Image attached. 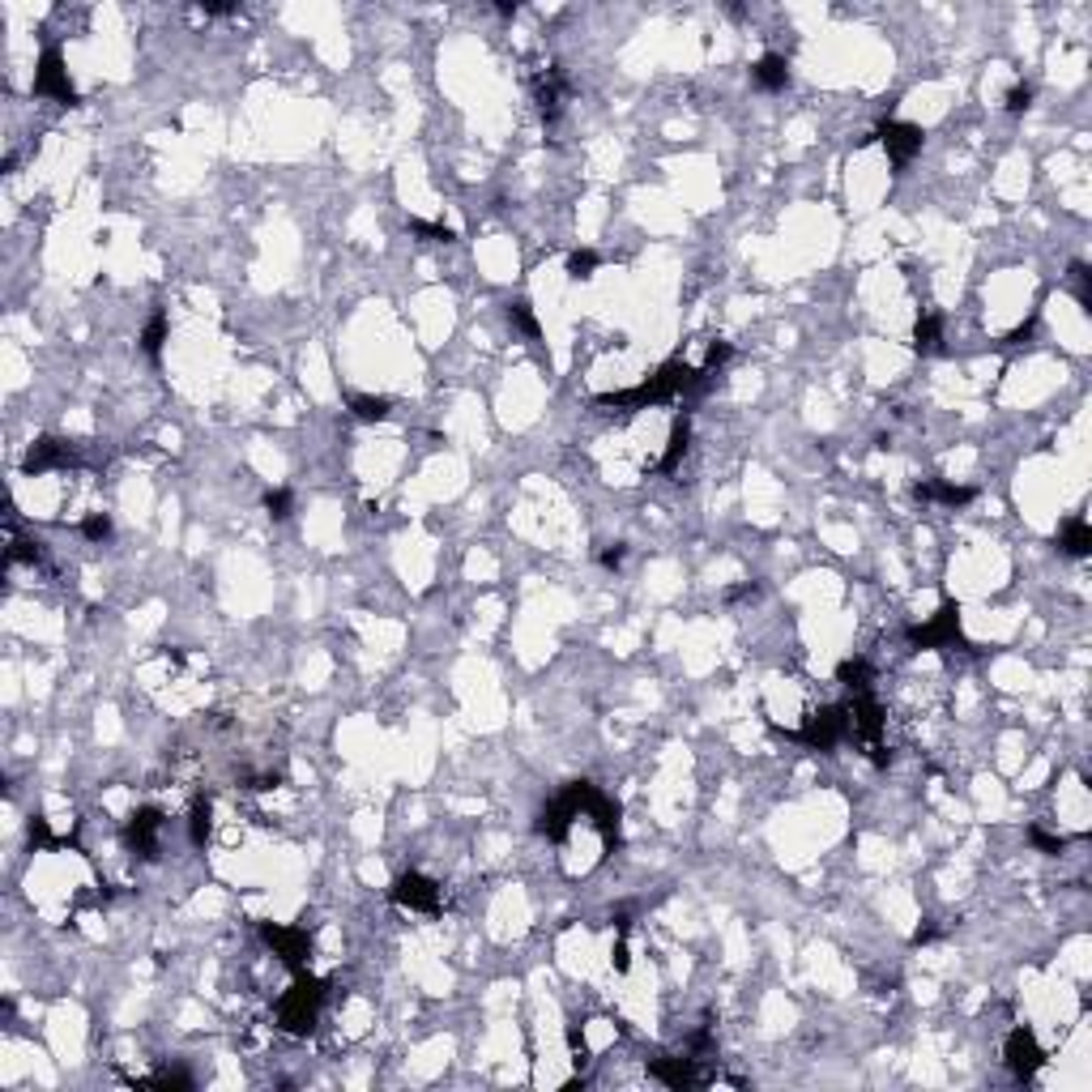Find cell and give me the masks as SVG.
Listing matches in <instances>:
<instances>
[{
	"mask_svg": "<svg viewBox=\"0 0 1092 1092\" xmlns=\"http://www.w3.org/2000/svg\"><path fill=\"white\" fill-rule=\"evenodd\" d=\"M729 355H734V350H729V342H708V355H704V363H700V367H704V371H717Z\"/></svg>",
	"mask_w": 1092,
	"mask_h": 1092,
	"instance_id": "cell-34",
	"label": "cell"
},
{
	"mask_svg": "<svg viewBox=\"0 0 1092 1092\" xmlns=\"http://www.w3.org/2000/svg\"><path fill=\"white\" fill-rule=\"evenodd\" d=\"M939 337H943V321L926 312V316H918V329H913V350L918 355H934L939 350Z\"/></svg>",
	"mask_w": 1092,
	"mask_h": 1092,
	"instance_id": "cell-19",
	"label": "cell"
},
{
	"mask_svg": "<svg viewBox=\"0 0 1092 1092\" xmlns=\"http://www.w3.org/2000/svg\"><path fill=\"white\" fill-rule=\"evenodd\" d=\"M1059 546H1062V555H1071V560H1084V555L1092 551V530H1088V521H1084V517H1071V521H1062Z\"/></svg>",
	"mask_w": 1092,
	"mask_h": 1092,
	"instance_id": "cell-16",
	"label": "cell"
},
{
	"mask_svg": "<svg viewBox=\"0 0 1092 1092\" xmlns=\"http://www.w3.org/2000/svg\"><path fill=\"white\" fill-rule=\"evenodd\" d=\"M909 640L918 649H943V645H960V606L956 602H943L934 610V619L922 623V628L909 631Z\"/></svg>",
	"mask_w": 1092,
	"mask_h": 1092,
	"instance_id": "cell-9",
	"label": "cell"
},
{
	"mask_svg": "<svg viewBox=\"0 0 1092 1092\" xmlns=\"http://www.w3.org/2000/svg\"><path fill=\"white\" fill-rule=\"evenodd\" d=\"M628 964H631V960H628V943L619 939V948H615V969H619V973H628Z\"/></svg>",
	"mask_w": 1092,
	"mask_h": 1092,
	"instance_id": "cell-37",
	"label": "cell"
},
{
	"mask_svg": "<svg viewBox=\"0 0 1092 1092\" xmlns=\"http://www.w3.org/2000/svg\"><path fill=\"white\" fill-rule=\"evenodd\" d=\"M34 95L39 99H52L60 102V107H77V90H73V81H68V68H65V56L56 52V47H47L43 56H39V68H34Z\"/></svg>",
	"mask_w": 1092,
	"mask_h": 1092,
	"instance_id": "cell-5",
	"label": "cell"
},
{
	"mask_svg": "<svg viewBox=\"0 0 1092 1092\" xmlns=\"http://www.w3.org/2000/svg\"><path fill=\"white\" fill-rule=\"evenodd\" d=\"M159 832H163V811H159V807H141V811H133V820L124 828L129 845H133L141 858H159Z\"/></svg>",
	"mask_w": 1092,
	"mask_h": 1092,
	"instance_id": "cell-11",
	"label": "cell"
},
{
	"mask_svg": "<svg viewBox=\"0 0 1092 1092\" xmlns=\"http://www.w3.org/2000/svg\"><path fill=\"white\" fill-rule=\"evenodd\" d=\"M649 1071H653V1080H662L666 1088H679V1092L704 1084V1075L695 1071V1059H653Z\"/></svg>",
	"mask_w": 1092,
	"mask_h": 1092,
	"instance_id": "cell-13",
	"label": "cell"
},
{
	"mask_svg": "<svg viewBox=\"0 0 1092 1092\" xmlns=\"http://www.w3.org/2000/svg\"><path fill=\"white\" fill-rule=\"evenodd\" d=\"M1071 286H1075L1080 303H1084V307H1092V273H1088V265H1084V261H1075V265H1071Z\"/></svg>",
	"mask_w": 1092,
	"mask_h": 1092,
	"instance_id": "cell-30",
	"label": "cell"
},
{
	"mask_svg": "<svg viewBox=\"0 0 1092 1092\" xmlns=\"http://www.w3.org/2000/svg\"><path fill=\"white\" fill-rule=\"evenodd\" d=\"M163 342H166V316L159 312V316H150V325L141 333V350H145L150 359H159V355H163Z\"/></svg>",
	"mask_w": 1092,
	"mask_h": 1092,
	"instance_id": "cell-25",
	"label": "cell"
},
{
	"mask_svg": "<svg viewBox=\"0 0 1092 1092\" xmlns=\"http://www.w3.org/2000/svg\"><path fill=\"white\" fill-rule=\"evenodd\" d=\"M209 828H214V802H209V798H197V802H193V815H188V836H193L197 849L209 841Z\"/></svg>",
	"mask_w": 1092,
	"mask_h": 1092,
	"instance_id": "cell-20",
	"label": "cell"
},
{
	"mask_svg": "<svg viewBox=\"0 0 1092 1092\" xmlns=\"http://www.w3.org/2000/svg\"><path fill=\"white\" fill-rule=\"evenodd\" d=\"M1028 841L1041 849V854H1062L1067 849V836H1050L1046 828H1028Z\"/></svg>",
	"mask_w": 1092,
	"mask_h": 1092,
	"instance_id": "cell-32",
	"label": "cell"
},
{
	"mask_svg": "<svg viewBox=\"0 0 1092 1092\" xmlns=\"http://www.w3.org/2000/svg\"><path fill=\"white\" fill-rule=\"evenodd\" d=\"M265 508H269V517H273V521H286V517H291V508H295V499H291L286 487H278V491H265Z\"/></svg>",
	"mask_w": 1092,
	"mask_h": 1092,
	"instance_id": "cell-28",
	"label": "cell"
},
{
	"mask_svg": "<svg viewBox=\"0 0 1092 1092\" xmlns=\"http://www.w3.org/2000/svg\"><path fill=\"white\" fill-rule=\"evenodd\" d=\"M687 444H692V423H687V414H679L670 423V440H666V453H662V461H658V469L674 474L679 461H683V453H687Z\"/></svg>",
	"mask_w": 1092,
	"mask_h": 1092,
	"instance_id": "cell-14",
	"label": "cell"
},
{
	"mask_svg": "<svg viewBox=\"0 0 1092 1092\" xmlns=\"http://www.w3.org/2000/svg\"><path fill=\"white\" fill-rule=\"evenodd\" d=\"M1007 1071L1016 1075V1080H1032L1041 1067H1046V1050L1037 1046V1037H1032V1028H1011V1037H1007Z\"/></svg>",
	"mask_w": 1092,
	"mask_h": 1092,
	"instance_id": "cell-10",
	"label": "cell"
},
{
	"mask_svg": "<svg viewBox=\"0 0 1092 1092\" xmlns=\"http://www.w3.org/2000/svg\"><path fill=\"white\" fill-rule=\"evenodd\" d=\"M849 734V708H841V704H824L820 713H811L807 717V726L794 729L790 738L798 743H807V747H815V751H836V743Z\"/></svg>",
	"mask_w": 1092,
	"mask_h": 1092,
	"instance_id": "cell-4",
	"label": "cell"
},
{
	"mask_svg": "<svg viewBox=\"0 0 1092 1092\" xmlns=\"http://www.w3.org/2000/svg\"><path fill=\"white\" fill-rule=\"evenodd\" d=\"M350 410H355V419H363V423H380V419H389L393 401H389V398H371V393H359V398H350Z\"/></svg>",
	"mask_w": 1092,
	"mask_h": 1092,
	"instance_id": "cell-22",
	"label": "cell"
},
{
	"mask_svg": "<svg viewBox=\"0 0 1092 1092\" xmlns=\"http://www.w3.org/2000/svg\"><path fill=\"white\" fill-rule=\"evenodd\" d=\"M508 321H512L517 329L525 333V337H542V325H538V316H533L530 299H517V303H508Z\"/></svg>",
	"mask_w": 1092,
	"mask_h": 1092,
	"instance_id": "cell-24",
	"label": "cell"
},
{
	"mask_svg": "<svg viewBox=\"0 0 1092 1092\" xmlns=\"http://www.w3.org/2000/svg\"><path fill=\"white\" fill-rule=\"evenodd\" d=\"M1003 107H1007L1011 116H1020V111H1028V107H1032V86H1028V81H1020V86H1011V90H1007V102H1003Z\"/></svg>",
	"mask_w": 1092,
	"mask_h": 1092,
	"instance_id": "cell-33",
	"label": "cell"
},
{
	"mask_svg": "<svg viewBox=\"0 0 1092 1092\" xmlns=\"http://www.w3.org/2000/svg\"><path fill=\"white\" fill-rule=\"evenodd\" d=\"M623 555H628L623 546H615V551H602V567H619V563H623Z\"/></svg>",
	"mask_w": 1092,
	"mask_h": 1092,
	"instance_id": "cell-36",
	"label": "cell"
},
{
	"mask_svg": "<svg viewBox=\"0 0 1092 1092\" xmlns=\"http://www.w3.org/2000/svg\"><path fill=\"white\" fill-rule=\"evenodd\" d=\"M410 231L423 235L427 243H453V239H457L453 227H444V222H427V218H410Z\"/></svg>",
	"mask_w": 1092,
	"mask_h": 1092,
	"instance_id": "cell-26",
	"label": "cell"
},
{
	"mask_svg": "<svg viewBox=\"0 0 1092 1092\" xmlns=\"http://www.w3.org/2000/svg\"><path fill=\"white\" fill-rule=\"evenodd\" d=\"M597 265H602V257H597L594 248H576L572 257H567V278L572 282H585V278H594Z\"/></svg>",
	"mask_w": 1092,
	"mask_h": 1092,
	"instance_id": "cell-23",
	"label": "cell"
},
{
	"mask_svg": "<svg viewBox=\"0 0 1092 1092\" xmlns=\"http://www.w3.org/2000/svg\"><path fill=\"white\" fill-rule=\"evenodd\" d=\"M751 73H756V86H764V90H786V86H790V60L777 56V52L760 56Z\"/></svg>",
	"mask_w": 1092,
	"mask_h": 1092,
	"instance_id": "cell-17",
	"label": "cell"
},
{
	"mask_svg": "<svg viewBox=\"0 0 1092 1092\" xmlns=\"http://www.w3.org/2000/svg\"><path fill=\"white\" fill-rule=\"evenodd\" d=\"M879 145L888 150V159H892L896 171H905V166L913 163V154L922 150V141L926 133L918 129V124H909V120H888V124H879Z\"/></svg>",
	"mask_w": 1092,
	"mask_h": 1092,
	"instance_id": "cell-8",
	"label": "cell"
},
{
	"mask_svg": "<svg viewBox=\"0 0 1092 1092\" xmlns=\"http://www.w3.org/2000/svg\"><path fill=\"white\" fill-rule=\"evenodd\" d=\"M1032 329H1037V321H1025L1020 329H1011L1007 337H1003V342H1011V346H1016V342H1028V337H1032Z\"/></svg>",
	"mask_w": 1092,
	"mask_h": 1092,
	"instance_id": "cell-35",
	"label": "cell"
},
{
	"mask_svg": "<svg viewBox=\"0 0 1092 1092\" xmlns=\"http://www.w3.org/2000/svg\"><path fill=\"white\" fill-rule=\"evenodd\" d=\"M751 594H756V585H738V589H726L729 602H738V597H751Z\"/></svg>",
	"mask_w": 1092,
	"mask_h": 1092,
	"instance_id": "cell-40",
	"label": "cell"
},
{
	"mask_svg": "<svg viewBox=\"0 0 1092 1092\" xmlns=\"http://www.w3.org/2000/svg\"><path fill=\"white\" fill-rule=\"evenodd\" d=\"M145 1088H180L188 1092L193 1088V1075H184V1071H163V1075H150V1080H141Z\"/></svg>",
	"mask_w": 1092,
	"mask_h": 1092,
	"instance_id": "cell-29",
	"label": "cell"
},
{
	"mask_svg": "<svg viewBox=\"0 0 1092 1092\" xmlns=\"http://www.w3.org/2000/svg\"><path fill=\"white\" fill-rule=\"evenodd\" d=\"M533 99H538V111L546 116V120H555L563 107V77L555 68H546V77H538V86H533Z\"/></svg>",
	"mask_w": 1092,
	"mask_h": 1092,
	"instance_id": "cell-18",
	"label": "cell"
},
{
	"mask_svg": "<svg viewBox=\"0 0 1092 1092\" xmlns=\"http://www.w3.org/2000/svg\"><path fill=\"white\" fill-rule=\"evenodd\" d=\"M913 496L918 499H939V504H948V508H960V504H973V487H956V483H943V478H930V483H918L913 487Z\"/></svg>",
	"mask_w": 1092,
	"mask_h": 1092,
	"instance_id": "cell-15",
	"label": "cell"
},
{
	"mask_svg": "<svg viewBox=\"0 0 1092 1092\" xmlns=\"http://www.w3.org/2000/svg\"><path fill=\"white\" fill-rule=\"evenodd\" d=\"M205 13H214V18H227V13H239L235 4H205Z\"/></svg>",
	"mask_w": 1092,
	"mask_h": 1092,
	"instance_id": "cell-39",
	"label": "cell"
},
{
	"mask_svg": "<svg viewBox=\"0 0 1092 1092\" xmlns=\"http://www.w3.org/2000/svg\"><path fill=\"white\" fill-rule=\"evenodd\" d=\"M708 380H713V371H704V367H692L683 363V359H670L662 363L649 380H640L636 389H619V393H597L594 405H615V410H645V405H658V401H674L683 398V393H700V389H708Z\"/></svg>",
	"mask_w": 1092,
	"mask_h": 1092,
	"instance_id": "cell-1",
	"label": "cell"
},
{
	"mask_svg": "<svg viewBox=\"0 0 1092 1092\" xmlns=\"http://www.w3.org/2000/svg\"><path fill=\"white\" fill-rule=\"evenodd\" d=\"M325 994H329V982H321L312 973H295V986L278 998V1028L291 1037H307L321 1020Z\"/></svg>",
	"mask_w": 1092,
	"mask_h": 1092,
	"instance_id": "cell-2",
	"label": "cell"
},
{
	"mask_svg": "<svg viewBox=\"0 0 1092 1092\" xmlns=\"http://www.w3.org/2000/svg\"><path fill=\"white\" fill-rule=\"evenodd\" d=\"M870 666L862 662V658H845V662L836 666V683H845L849 692H862V687H870Z\"/></svg>",
	"mask_w": 1092,
	"mask_h": 1092,
	"instance_id": "cell-21",
	"label": "cell"
},
{
	"mask_svg": "<svg viewBox=\"0 0 1092 1092\" xmlns=\"http://www.w3.org/2000/svg\"><path fill=\"white\" fill-rule=\"evenodd\" d=\"M389 896H393V905L410 909V913H440V905H444V892H440V884H435V879H427V875H419V870L401 875L398 884L389 888Z\"/></svg>",
	"mask_w": 1092,
	"mask_h": 1092,
	"instance_id": "cell-7",
	"label": "cell"
},
{
	"mask_svg": "<svg viewBox=\"0 0 1092 1092\" xmlns=\"http://www.w3.org/2000/svg\"><path fill=\"white\" fill-rule=\"evenodd\" d=\"M567 1046H572V1050H576V1054H581V1050H585V1032H581V1028H576V1025L567 1028Z\"/></svg>",
	"mask_w": 1092,
	"mask_h": 1092,
	"instance_id": "cell-38",
	"label": "cell"
},
{
	"mask_svg": "<svg viewBox=\"0 0 1092 1092\" xmlns=\"http://www.w3.org/2000/svg\"><path fill=\"white\" fill-rule=\"evenodd\" d=\"M81 538H90V542H107V538H111V517H107V512H90V517L81 521Z\"/></svg>",
	"mask_w": 1092,
	"mask_h": 1092,
	"instance_id": "cell-27",
	"label": "cell"
},
{
	"mask_svg": "<svg viewBox=\"0 0 1092 1092\" xmlns=\"http://www.w3.org/2000/svg\"><path fill=\"white\" fill-rule=\"evenodd\" d=\"M261 939L273 948V956L282 960L291 973H303L307 969V956H312V939L303 926H278V922H265L261 926Z\"/></svg>",
	"mask_w": 1092,
	"mask_h": 1092,
	"instance_id": "cell-6",
	"label": "cell"
},
{
	"mask_svg": "<svg viewBox=\"0 0 1092 1092\" xmlns=\"http://www.w3.org/2000/svg\"><path fill=\"white\" fill-rule=\"evenodd\" d=\"M4 563H43V551H39V542H13L9 551H4Z\"/></svg>",
	"mask_w": 1092,
	"mask_h": 1092,
	"instance_id": "cell-31",
	"label": "cell"
},
{
	"mask_svg": "<svg viewBox=\"0 0 1092 1092\" xmlns=\"http://www.w3.org/2000/svg\"><path fill=\"white\" fill-rule=\"evenodd\" d=\"M73 461V448H68L65 440H56V435H43V440H34L31 453H26V461H22V474H47V469H60V465Z\"/></svg>",
	"mask_w": 1092,
	"mask_h": 1092,
	"instance_id": "cell-12",
	"label": "cell"
},
{
	"mask_svg": "<svg viewBox=\"0 0 1092 1092\" xmlns=\"http://www.w3.org/2000/svg\"><path fill=\"white\" fill-rule=\"evenodd\" d=\"M594 794V786L589 781H572L567 790H563L542 815H538V832L546 836V841H567V828L572 820H581V811H585V802Z\"/></svg>",
	"mask_w": 1092,
	"mask_h": 1092,
	"instance_id": "cell-3",
	"label": "cell"
}]
</instances>
